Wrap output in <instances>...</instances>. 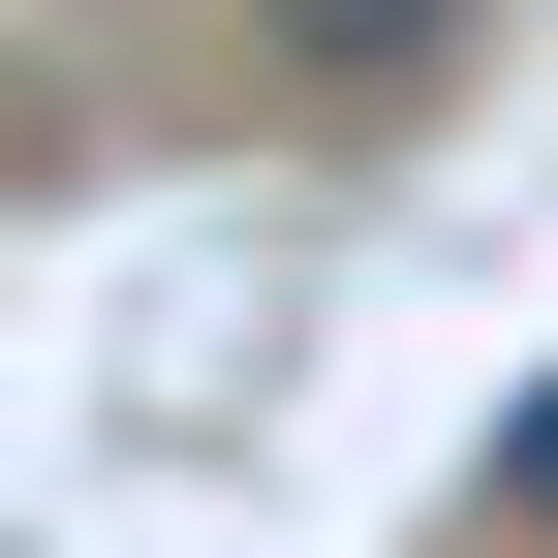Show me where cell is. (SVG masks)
I'll use <instances>...</instances> for the list:
<instances>
[{"mask_svg": "<svg viewBox=\"0 0 558 558\" xmlns=\"http://www.w3.org/2000/svg\"><path fill=\"white\" fill-rule=\"evenodd\" d=\"M435 32H465V0H279V62H311L341 124H373V94H435Z\"/></svg>", "mask_w": 558, "mask_h": 558, "instance_id": "1", "label": "cell"}, {"mask_svg": "<svg viewBox=\"0 0 558 558\" xmlns=\"http://www.w3.org/2000/svg\"><path fill=\"white\" fill-rule=\"evenodd\" d=\"M465 527H497V558H558V373L497 403V465H465Z\"/></svg>", "mask_w": 558, "mask_h": 558, "instance_id": "2", "label": "cell"}]
</instances>
